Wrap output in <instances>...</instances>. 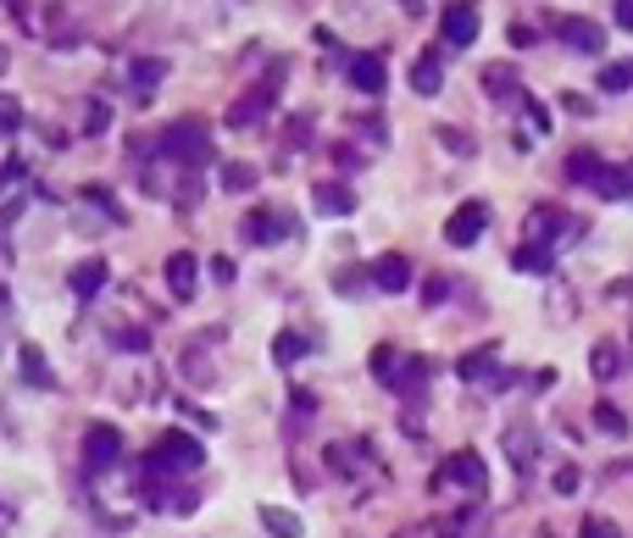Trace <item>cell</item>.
I'll return each mask as SVG.
<instances>
[{
	"instance_id": "6da1fadb",
	"label": "cell",
	"mask_w": 633,
	"mask_h": 538,
	"mask_svg": "<svg viewBox=\"0 0 633 538\" xmlns=\"http://www.w3.org/2000/svg\"><path fill=\"white\" fill-rule=\"evenodd\" d=\"M156 151L167 156V162H183V167H206L217 151H212V133H206V123L201 117H178L162 139H156Z\"/></svg>"
},
{
	"instance_id": "7a4b0ae2",
	"label": "cell",
	"mask_w": 633,
	"mask_h": 538,
	"mask_svg": "<svg viewBox=\"0 0 633 538\" xmlns=\"http://www.w3.org/2000/svg\"><path fill=\"white\" fill-rule=\"evenodd\" d=\"M367 367H372V377H378L383 388H395V395H417V388L428 383V361L401 356L395 345H378V350L367 356Z\"/></svg>"
},
{
	"instance_id": "3957f363",
	"label": "cell",
	"mask_w": 633,
	"mask_h": 538,
	"mask_svg": "<svg viewBox=\"0 0 633 538\" xmlns=\"http://www.w3.org/2000/svg\"><path fill=\"white\" fill-rule=\"evenodd\" d=\"M433 488H440V495H445V488H461L467 500H483V495H490V466H483L478 450H456L440 472H433Z\"/></svg>"
},
{
	"instance_id": "277c9868",
	"label": "cell",
	"mask_w": 633,
	"mask_h": 538,
	"mask_svg": "<svg viewBox=\"0 0 633 538\" xmlns=\"http://www.w3.org/2000/svg\"><path fill=\"white\" fill-rule=\"evenodd\" d=\"M144 466H156V472H201L206 466V450H201V438H194V433L167 427L156 438V450H151V461H144Z\"/></svg>"
},
{
	"instance_id": "5b68a950",
	"label": "cell",
	"mask_w": 633,
	"mask_h": 538,
	"mask_svg": "<svg viewBox=\"0 0 633 538\" xmlns=\"http://www.w3.org/2000/svg\"><path fill=\"white\" fill-rule=\"evenodd\" d=\"M583 239V222L578 217H567V212H550V206H540L528 217V244H540V251H567V244H578Z\"/></svg>"
},
{
	"instance_id": "8992f818",
	"label": "cell",
	"mask_w": 633,
	"mask_h": 538,
	"mask_svg": "<svg viewBox=\"0 0 633 538\" xmlns=\"http://www.w3.org/2000/svg\"><path fill=\"white\" fill-rule=\"evenodd\" d=\"M456 377L461 383H478V388H511V367H501V345H478L456 361Z\"/></svg>"
},
{
	"instance_id": "52a82bcc",
	"label": "cell",
	"mask_w": 633,
	"mask_h": 538,
	"mask_svg": "<svg viewBox=\"0 0 633 538\" xmlns=\"http://www.w3.org/2000/svg\"><path fill=\"white\" fill-rule=\"evenodd\" d=\"M440 34H445L451 51H472L478 34H483V12L472 7V0H451V7H445V23H440Z\"/></svg>"
},
{
	"instance_id": "ba28073f",
	"label": "cell",
	"mask_w": 633,
	"mask_h": 538,
	"mask_svg": "<svg viewBox=\"0 0 633 538\" xmlns=\"http://www.w3.org/2000/svg\"><path fill=\"white\" fill-rule=\"evenodd\" d=\"M117 461H123V433L112 422H89V433H84V466L89 472H112Z\"/></svg>"
},
{
	"instance_id": "9c48e42d",
	"label": "cell",
	"mask_w": 633,
	"mask_h": 538,
	"mask_svg": "<svg viewBox=\"0 0 633 538\" xmlns=\"http://www.w3.org/2000/svg\"><path fill=\"white\" fill-rule=\"evenodd\" d=\"M295 212H251L245 222H239V233H245V244H283V239H295Z\"/></svg>"
},
{
	"instance_id": "30bf717a",
	"label": "cell",
	"mask_w": 633,
	"mask_h": 538,
	"mask_svg": "<svg viewBox=\"0 0 633 538\" xmlns=\"http://www.w3.org/2000/svg\"><path fill=\"white\" fill-rule=\"evenodd\" d=\"M483 228H490V206L467 201V206L451 212V222H445V244H456V251H472V244L483 239Z\"/></svg>"
},
{
	"instance_id": "8fae6325",
	"label": "cell",
	"mask_w": 633,
	"mask_h": 538,
	"mask_svg": "<svg viewBox=\"0 0 633 538\" xmlns=\"http://www.w3.org/2000/svg\"><path fill=\"white\" fill-rule=\"evenodd\" d=\"M556 39L567 44V51H578V56H600L606 51V28L590 23V17H556Z\"/></svg>"
},
{
	"instance_id": "7c38bea8",
	"label": "cell",
	"mask_w": 633,
	"mask_h": 538,
	"mask_svg": "<svg viewBox=\"0 0 633 538\" xmlns=\"http://www.w3.org/2000/svg\"><path fill=\"white\" fill-rule=\"evenodd\" d=\"M367 289H378V295H406L412 289V261L406 256H378L372 267H367Z\"/></svg>"
},
{
	"instance_id": "4fadbf2b",
	"label": "cell",
	"mask_w": 633,
	"mask_h": 538,
	"mask_svg": "<svg viewBox=\"0 0 633 538\" xmlns=\"http://www.w3.org/2000/svg\"><path fill=\"white\" fill-rule=\"evenodd\" d=\"M194 289H201V261H194L189 251H173V256H167V295H173L178 306H189Z\"/></svg>"
},
{
	"instance_id": "5bb4252c",
	"label": "cell",
	"mask_w": 633,
	"mask_h": 538,
	"mask_svg": "<svg viewBox=\"0 0 633 538\" xmlns=\"http://www.w3.org/2000/svg\"><path fill=\"white\" fill-rule=\"evenodd\" d=\"M345 73H351V84L362 89V94H378L389 89V67H383V56H372V51H362V56H345Z\"/></svg>"
},
{
	"instance_id": "9a60e30c",
	"label": "cell",
	"mask_w": 633,
	"mask_h": 538,
	"mask_svg": "<svg viewBox=\"0 0 633 538\" xmlns=\"http://www.w3.org/2000/svg\"><path fill=\"white\" fill-rule=\"evenodd\" d=\"M506 461L517 472H533V461H540V433H533L528 422H511L506 427Z\"/></svg>"
},
{
	"instance_id": "2e32d148",
	"label": "cell",
	"mask_w": 633,
	"mask_h": 538,
	"mask_svg": "<svg viewBox=\"0 0 633 538\" xmlns=\"http://www.w3.org/2000/svg\"><path fill=\"white\" fill-rule=\"evenodd\" d=\"M312 201H317L322 217H351V212H356V189L339 183V178H322V183L312 189Z\"/></svg>"
},
{
	"instance_id": "e0dca14e",
	"label": "cell",
	"mask_w": 633,
	"mask_h": 538,
	"mask_svg": "<svg viewBox=\"0 0 633 538\" xmlns=\"http://www.w3.org/2000/svg\"><path fill=\"white\" fill-rule=\"evenodd\" d=\"M267 106H273V89H251L245 101L228 106V128H256L267 117Z\"/></svg>"
},
{
	"instance_id": "ac0fdd59",
	"label": "cell",
	"mask_w": 633,
	"mask_h": 538,
	"mask_svg": "<svg viewBox=\"0 0 633 538\" xmlns=\"http://www.w3.org/2000/svg\"><path fill=\"white\" fill-rule=\"evenodd\" d=\"M440 84H445V62H440V51H422V56L412 62V89H417V94H440Z\"/></svg>"
},
{
	"instance_id": "d6986e66",
	"label": "cell",
	"mask_w": 633,
	"mask_h": 538,
	"mask_svg": "<svg viewBox=\"0 0 633 538\" xmlns=\"http://www.w3.org/2000/svg\"><path fill=\"white\" fill-rule=\"evenodd\" d=\"M106 272H112L106 261H78L73 278H67V283H73V295H78V300H94V295L106 289Z\"/></svg>"
},
{
	"instance_id": "ffe728a7",
	"label": "cell",
	"mask_w": 633,
	"mask_h": 538,
	"mask_svg": "<svg viewBox=\"0 0 633 538\" xmlns=\"http://www.w3.org/2000/svg\"><path fill=\"white\" fill-rule=\"evenodd\" d=\"M590 372H595V383L622 377V345H617V338H600V345L590 350Z\"/></svg>"
},
{
	"instance_id": "44dd1931",
	"label": "cell",
	"mask_w": 633,
	"mask_h": 538,
	"mask_svg": "<svg viewBox=\"0 0 633 538\" xmlns=\"http://www.w3.org/2000/svg\"><path fill=\"white\" fill-rule=\"evenodd\" d=\"M590 189L600 194V201H628V167L600 162V167H595V178H590Z\"/></svg>"
},
{
	"instance_id": "7402d4cb",
	"label": "cell",
	"mask_w": 633,
	"mask_h": 538,
	"mask_svg": "<svg viewBox=\"0 0 633 538\" xmlns=\"http://www.w3.org/2000/svg\"><path fill=\"white\" fill-rule=\"evenodd\" d=\"M128 78H134V101H151V89L167 78V62H162V56H144V62H134Z\"/></svg>"
},
{
	"instance_id": "603a6c76",
	"label": "cell",
	"mask_w": 633,
	"mask_h": 538,
	"mask_svg": "<svg viewBox=\"0 0 633 538\" xmlns=\"http://www.w3.org/2000/svg\"><path fill=\"white\" fill-rule=\"evenodd\" d=\"M17 361H23V383H28V388H56V372L45 367L39 345H23V350H17Z\"/></svg>"
},
{
	"instance_id": "cb8c5ba5",
	"label": "cell",
	"mask_w": 633,
	"mask_h": 538,
	"mask_svg": "<svg viewBox=\"0 0 633 538\" xmlns=\"http://www.w3.org/2000/svg\"><path fill=\"white\" fill-rule=\"evenodd\" d=\"M511 267H517V272H533V278H545V272H556V256L540 251V244H517V251H511Z\"/></svg>"
},
{
	"instance_id": "d4e9b609",
	"label": "cell",
	"mask_w": 633,
	"mask_h": 538,
	"mask_svg": "<svg viewBox=\"0 0 633 538\" xmlns=\"http://www.w3.org/2000/svg\"><path fill=\"white\" fill-rule=\"evenodd\" d=\"M262 527H267L273 538H301V533H306V522H301L295 511H283V505H262Z\"/></svg>"
},
{
	"instance_id": "484cf974",
	"label": "cell",
	"mask_w": 633,
	"mask_h": 538,
	"mask_svg": "<svg viewBox=\"0 0 633 538\" xmlns=\"http://www.w3.org/2000/svg\"><path fill=\"white\" fill-rule=\"evenodd\" d=\"M306 350H312L306 333H278V338H273V361H278V367H295Z\"/></svg>"
},
{
	"instance_id": "4316f807",
	"label": "cell",
	"mask_w": 633,
	"mask_h": 538,
	"mask_svg": "<svg viewBox=\"0 0 633 538\" xmlns=\"http://www.w3.org/2000/svg\"><path fill=\"white\" fill-rule=\"evenodd\" d=\"M483 89L495 94V101H511V89H517V73L506 67V62H495V67H483Z\"/></svg>"
},
{
	"instance_id": "83f0119b",
	"label": "cell",
	"mask_w": 633,
	"mask_h": 538,
	"mask_svg": "<svg viewBox=\"0 0 633 538\" xmlns=\"http://www.w3.org/2000/svg\"><path fill=\"white\" fill-rule=\"evenodd\" d=\"M595 167H600V156H595V151H572V156H567V183H578V189H590V178H595Z\"/></svg>"
},
{
	"instance_id": "f1b7e54d",
	"label": "cell",
	"mask_w": 633,
	"mask_h": 538,
	"mask_svg": "<svg viewBox=\"0 0 633 538\" xmlns=\"http://www.w3.org/2000/svg\"><path fill=\"white\" fill-rule=\"evenodd\" d=\"M223 189L251 194V189H256V167H245V162H223Z\"/></svg>"
},
{
	"instance_id": "f546056e",
	"label": "cell",
	"mask_w": 633,
	"mask_h": 538,
	"mask_svg": "<svg viewBox=\"0 0 633 538\" xmlns=\"http://www.w3.org/2000/svg\"><path fill=\"white\" fill-rule=\"evenodd\" d=\"M595 427H600L606 438H628V417H622L611 400H600V406H595Z\"/></svg>"
},
{
	"instance_id": "4dcf8cb0",
	"label": "cell",
	"mask_w": 633,
	"mask_h": 538,
	"mask_svg": "<svg viewBox=\"0 0 633 538\" xmlns=\"http://www.w3.org/2000/svg\"><path fill=\"white\" fill-rule=\"evenodd\" d=\"M600 89H606V94L633 89V62H606V67H600Z\"/></svg>"
},
{
	"instance_id": "1f68e13d",
	"label": "cell",
	"mask_w": 633,
	"mask_h": 538,
	"mask_svg": "<svg viewBox=\"0 0 633 538\" xmlns=\"http://www.w3.org/2000/svg\"><path fill=\"white\" fill-rule=\"evenodd\" d=\"M578 538H622V527H617L611 516H595V511H590V516L578 522Z\"/></svg>"
},
{
	"instance_id": "d6a6232c",
	"label": "cell",
	"mask_w": 633,
	"mask_h": 538,
	"mask_svg": "<svg viewBox=\"0 0 633 538\" xmlns=\"http://www.w3.org/2000/svg\"><path fill=\"white\" fill-rule=\"evenodd\" d=\"M289 406H295V422H312V417H317V395H312V388H295V395H289Z\"/></svg>"
},
{
	"instance_id": "836d02e7",
	"label": "cell",
	"mask_w": 633,
	"mask_h": 538,
	"mask_svg": "<svg viewBox=\"0 0 633 538\" xmlns=\"http://www.w3.org/2000/svg\"><path fill=\"white\" fill-rule=\"evenodd\" d=\"M440 139H445V151H451V156H472V139H467L461 128H440Z\"/></svg>"
},
{
	"instance_id": "e575fe53",
	"label": "cell",
	"mask_w": 633,
	"mask_h": 538,
	"mask_svg": "<svg viewBox=\"0 0 633 538\" xmlns=\"http://www.w3.org/2000/svg\"><path fill=\"white\" fill-rule=\"evenodd\" d=\"M333 289H339V295H362V289H367V278H362L356 267H345V272L333 278Z\"/></svg>"
},
{
	"instance_id": "d590c367",
	"label": "cell",
	"mask_w": 633,
	"mask_h": 538,
	"mask_svg": "<svg viewBox=\"0 0 633 538\" xmlns=\"http://www.w3.org/2000/svg\"><path fill=\"white\" fill-rule=\"evenodd\" d=\"M445 295H451V278H428L422 283V306H440Z\"/></svg>"
},
{
	"instance_id": "8d00e7d4",
	"label": "cell",
	"mask_w": 633,
	"mask_h": 538,
	"mask_svg": "<svg viewBox=\"0 0 633 538\" xmlns=\"http://www.w3.org/2000/svg\"><path fill=\"white\" fill-rule=\"evenodd\" d=\"M578 488V466H556V495H572Z\"/></svg>"
},
{
	"instance_id": "74e56055",
	"label": "cell",
	"mask_w": 633,
	"mask_h": 538,
	"mask_svg": "<svg viewBox=\"0 0 633 538\" xmlns=\"http://www.w3.org/2000/svg\"><path fill=\"white\" fill-rule=\"evenodd\" d=\"M212 278H217V283H233L239 272H233V261H228V256H212Z\"/></svg>"
},
{
	"instance_id": "f35d334b",
	"label": "cell",
	"mask_w": 633,
	"mask_h": 538,
	"mask_svg": "<svg viewBox=\"0 0 633 538\" xmlns=\"http://www.w3.org/2000/svg\"><path fill=\"white\" fill-rule=\"evenodd\" d=\"M17 123H23V117H17V101H0V128H7V133H12Z\"/></svg>"
},
{
	"instance_id": "ab89813d",
	"label": "cell",
	"mask_w": 633,
	"mask_h": 538,
	"mask_svg": "<svg viewBox=\"0 0 633 538\" xmlns=\"http://www.w3.org/2000/svg\"><path fill=\"white\" fill-rule=\"evenodd\" d=\"M106 123H112V112H106V106H89V133H101Z\"/></svg>"
},
{
	"instance_id": "60d3db41",
	"label": "cell",
	"mask_w": 633,
	"mask_h": 538,
	"mask_svg": "<svg viewBox=\"0 0 633 538\" xmlns=\"http://www.w3.org/2000/svg\"><path fill=\"white\" fill-rule=\"evenodd\" d=\"M617 28H633V0H617Z\"/></svg>"
},
{
	"instance_id": "b9f144b4",
	"label": "cell",
	"mask_w": 633,
	"mask_h": 538,
	"mask_svg": "<svg viewBox=\"0 0 633 538\" xmlns=\"http://www.w3.org/2000/svg\"><path fill=\"white\" fill-rule=\"evenodd\" d=\"M611 477H633V461H617V466H611Z\"/></svg>"
},
{
	"instance_id": "7bdbcfd3",
	"label": "cell",
	"mask_w": 633,
	"mask_h": 538,
	"mask_svg": "<svg viewBox=\"0 0 633 538\" xmlns=\"http://www.w3.org/2000/svg\"><path fill=\"white\" fill-rule=\"evenodd\" d=\"M12 217H17V206H12L7 217H0V244H7V222H12Z\"/></svg>"
},
{
	"instance_id": "ee69618b",
	"label": "cell",
	"mask_w": 633,
	"mask_h": 538,
	"mask_svg": "<svg viewBox=\"0 0 633 538\" xmlns=\"http://www.w3.org/2000/svg\"><path fill=\"white\" fill-rule=\"evenodd\" d=\"M12 306V295H7V283H0V311H7Z\"/></svg>"
},
{
	"instance_id": "f6af8a7d",
	"label": "cell",
	"mask_w": 633,
	"mask_h": 538,
	"mask_svg": "<svg viewBox=\"0 0 633 538\" xmlns=\"http://www.w3.org/2000/svg\"><path fill=\"white\" fill-rule=\"evenodd\" d=\"M628 201H633V167H628Z\"/></svg>"
}]
</instances>
